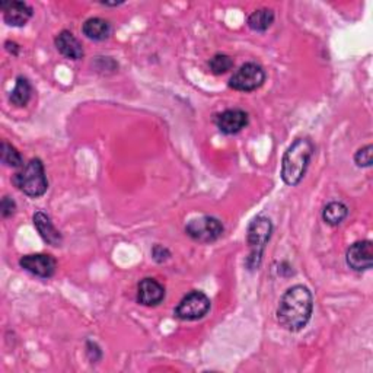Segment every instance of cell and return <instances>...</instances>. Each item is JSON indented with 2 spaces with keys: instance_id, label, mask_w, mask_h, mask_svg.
I'll use <instances>...</instances> for the list:
<instances>
[{
  "instance_id": "cell-18",
  "label": "cell",
  "mask_w": 373,
  "mask_h": 373,
  "mask_svg": "<svg viewBox=\"0 0 373 373\" xmlns=\"http://www.w3.org/2000/svg\"><path fill=\"white\" fill-rule=\"evenodd\" d=\"M348 215L347 206L341 201H331L325 206L322 212V219L329 226H339L341 225Z\"/></svg>"
},
{
  "instance_id": "cell-22",
  "label": "cell",
  "mask_w": 373,
  "mask_h": 373,
  "mask_svg": "<svg viewBox=\"0 0 373 373\" xmlns=\"http://www.w3.org/2000/svg\"><path fill=\"white\" fill-rule=\"evenodd\" d=\"M15 210H16V203L11 197L5 196L2 198V203H0V213H2L5 219H8L15 215Z\"/></svg>"
},
{
  "instance_id": "cell-11",
  "label": "cell",
  "mask_w": 373,
  "mask_h": 373,
  "mask_svg": "<svg viewBox=\"0 0 373 373\" xmlns=\"http://www.w3.org/2000/svg\"><path fill=\"white\" fill-rule=\"evenodd\" d=\"M0 8L4 11L5 23L11 27H24L28 20L32 18V8L19 0H12V2H2Z\"/></svg>"
},
{
  "instance_id": "cell-1",
  "label": "cell",
  "mask_w": 373,
  "mask_h": 373,
  "mask_svg": "<svg viewBox=\"0 0 373 373\" xmlns=\"http://www.w3.org/2000/svg\"><path fill=\"white\" fill-rule=\"evenodd\" d=\"M314 312V296L303 284H296L287 289L282 296L277 308L279 324L290 331L298 333L310 321Z\"/></svg>"
},
{
  "instance_id": "cell-9",
  "label": "cell",
  "mask_w": 373,
  "mask_h": 373,
  "mask_svg": "<svg viewBox=\"0 0 373 373\" xmlns=\"http://www.w3.org/2000/svg\"><path fill=\"white\" fill-rule=\"evenodd\" d=\"M347 265L355 272L370 270L373 265V244L372 241H359L348 248L346 255Z\"/></svg>"
},
{
  "instance_id": "cell-10",
  "label": "cell",
  "mask_w": 373,
  "mask_h": 373,
  "mask_svg": "<svg viewBox=\"0 0 373 373\" xmlns=\"http://www.w3.org/2000/svg\"><path fill=\"white\" fill-rule=\"evenodd\" d=\"M248 114L242 110H225L215 117V124L223 134H236L248 126Z\"/></svg>"
},
{
  "instance_id": "cell-6",
  "label": "cell",
  "mask_w": 373,
  "mask_h": 373,
  "mask_svg": "<svg viewBox=\"0 0 373 373\" xmlns=\"http://www.w3.org/2000/svg\"><path fill=\"white\" fill-rule=\"evenodd\" d=\"M225 231L222 222L213 216H201L191 219L185 226V232L193 241L210 244L217 241Z\"/></svg>"
},
{
  "instance_id": "cell-20",
  "label": "cell",
  "mask_w": 373,
  "mask_h": 373,
  "mask_svg": "<svg viewBox=\"0 0 373 373\" xmlns=\"http://www.w3.org/2000/svg\"><path fill=\"white\" fill-rule=\"evenodd\" d=\"M209 68L213 75H225L234 68V58L223 53L215 54L209 61Z\"/></svg>"
},
{
  "instance_id": "cell-14",
  "label": "cell",
  "mask_w": 373,
  "mask_h": 373,
  "mask_svg": "<svg viewBox=\"0 0 373 373\" xmlns=\"http://www.w3.org/2000/svg\"><path fill=\"white\" fill-rule=\"evenodd\" d=\"M56 47L61 54L70 60H80L85 54L79 39L70 31H61L56 37Z\"/></svg>"
},
{
  "instance_id": "cell-5",
  "label": "cell",
  "mask_w": 373,
  "mask_h": 373,
  "mask_svg": "<svg viewBox=\"0 0 373 373\" xmlns=\"http://www.w3.org/2000/svg\"><path fill=\"white\" fill-rule=\"evenodd\" d=\"M212 302L206 293L193 290L185 295L175 308V317L181 321H198L209 314Z\"/></svg>"
},
{
  "instance_id": "cell-19",
  "label": "cell",
  "mask_w": 373,
  "mask_h": 373,
  "mask_svg": "<svg viewBox=\"0 0 373 373\" xmlns=\"http://www.w3.org/2000/svg\"><path fill=\"white\" fill-rule=\"evenodd\" d=\"M0 158H2V162L6 165V167L12 168H20L24 165L23 155L19 153V151L12 146L8 141H2V148H0Z\"/></svg>"
},
{
  "instance_id": "cell-7",
  "label": "cell",
  "mask_w": 373,
  "mask_h": 373,
  "mask_svg": "<svg viewBox=\"0 0 373 373\" xmlns=\"http://www.w3.org/2000/svg\"><path fill=\"white\" fill-rule=\"evenodd\" d=\"M265 82V72L257 63L242 65L231 77L229 87L239 92H253L263 87Z\"/></svg>"
},
{
  "instance_id": "cell-3",
  "label": "cell",
  "mask_w": 373,
  "mask_h": 373,
  "mask_svg": "<svg viewBox=\"0 0 373 373\" xmlns=\"http://www.w3.org/2000/svg\"><path fill=\"white\" fill-rule=\"evenodd\" d=\"M13 184L28 197L38 198L44 196L49 190L44 163L38 158L31 159L23 170L13 175Z\"/></svg>"
},
{
  "instance_id": "cell-16",
  "label": "cell",
  "mask_w": 373,
  "mask_h": 373,
  "mask_svg": "<svg viewBox=\"0 0 373 373\" xmlns=\"http://www.w3.org/2000/svg\"><path fill=\"white\" fill-rule=\"evenodd\" d=\"M274 23V12L272 9H257L248 16V27L253 31L264 32L270 28Z\"/></svg>"
},
{
  "instance_id": "cell-15",
  "label": "cell",
  "mask_w": 373,
  "mask_h": 373,
  "mask_svg": "<svg viewBox=\"0 0 373 373\" xmlns=\"http://www.w3.org/2000/svg\"><path fill=\"white\" fill-rule=\"evenodd\" d=\"M82 32L89 39L94 41H103L110 38L113 28L108 20L102 18H89L85 20L84 27H82Z\"/></svg>"
},
{
  "instance_id": "cell-4",
  "label": "cell",
  "mask_w": 373,
  "mask_h": 373,
  "mask_svg": "<svg viewBox=\"0 0 373 373\" xmlns=\"http://www.w3.org/2000/svg\"><path fill=\"white\" fill-rule=\"evenodd\" d=\"M273 232V223L265 216H257L246 231V241L250 245V257L246 260V265L250 270H255L260 267L263 260V253L265 250V245L272 238Z\"/></svg>"
},
{
  "instance_id": "cell-17",
  "label": "cell",
  "mask_w": 373,
  "mask_h": 373,
  "mask_svg": "<svg viewBox=\"0 0 373 373\" xmlns=\"http://www.w3.org/2000/svg\"><path fill=\"white\" fill-rule=\"evenodd\" d=\"M32 95V87L30 84V80L24 76H19L16 79V84L13 91L11 92V102L15 107H25L30 102Z\"/></svg>"
},
{
  "instance_id": "cell-24",
  "label": "cell",
  "mask_w": 373,
  "mask_h": 373,
  "mask_svg": "<svg viewBox=\"0 0 373 373\" xmlns=\"http://www.w3.org/2000/svg\"><path fill=\"white\" fill-rule=\"evenodd\" d=\"M6 49H8V51H11L13 56H18V51H19L18 44L11 43V41H8V43H6Z\"/></svg>"
},
{
  "instance_id": "cell-12",
  "label": "cell",
  "mask_w": 373,
  "mask_h": 373,
  "mask_svg": "<svg viewBox=\"0 0 373 373\" xmlns=\"http://www.w3.org/2000/svg\"><path fill=\"white\" fill-rule=\"evenodd\" d=\"M165 299V287L155 279H143L137 287V302L144 306H158Z\"/></svg>"
},
{
  "instance_id": "cell-2",
  "label": "cell",
  "mask_w": 373,
  "mask_h": 373,
  "mask_svg": "<svg viewBox=\"0 0 373 373\" xmlns=\"http://www.w3.org/2000/svg\"><path fill=\"white\" fill-rule=\"evenodd\" d=\"M314 152V143L308 137L296 139L290 144L282 160V179L284 184L295 186L303 179Z\"/></svg>"
},
{
  "instance_id": "cell-21",
  "label": "cell",
  "mask_w": 373,
  "mask_h": 373,
  "mask_svg": "<svg viewBox=\"0 0 373 373\" xmlns=\"http://www.w3.org/2000/svg\"><path fill=\"white\" fill-rule=\"evenodd\" d=\"M373 148H372V144H367V146L359 149L355 155V162L358 167L360 168H369L372 167V152Z\"/></svg>"
},
{
  "instance_id": "cell-13",
  "label": "cell",
  "mask_w": 373,
  "mask_h": 373,
  "mask_svg": "<svg viewBox=\"0 0 373 373\" xmlns=\"http://www.w3.org/2000/svg\"><path fill=\"white\" fill-rule=\"evenodd\" d=\"M34 226L38 231L39 236L43 238L49 245L51 246H60L61 242H63V238H61V234L56 229L51 219L43 213V212H37L34 215Z\"/></svg>"
},
{
  "instance_id": "cell-8",
  "label": "cell",
  "mask_w": 373,
  "mask_h": 373,
  "mask_svg": "<svg viewBox=\"0 0 373 373\" xmlns=\"http://www.w3.org/2000/svg\"><path fill=\"white\" fill-rule=\"evenodd\" d=\"M19 265L32 276L39 279H50L56 273L57 261L49 254H30L19 260Z\"/></svg>"
},
{
  "instance_id": "cell-23",
  "label": "cell",
  "mask_w": 373,
  "mask_h": 373,
  "mask_svg": "<svg viewBox=\"0 0 373 373\" xmlns=\"http://www.w3.org/2000/svg\"><path fill=\"white\" fill-rule=\"evenodd\" d=\"M152 257H153V260L156 263L162 264V263H165L167 260H170L171 253H170L168 248H165L162 245H155L153 250H152Z\"/></svg>"
}]
</instances>
